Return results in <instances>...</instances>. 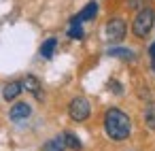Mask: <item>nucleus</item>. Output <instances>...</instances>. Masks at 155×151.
<instances>
[{
	"label": "nucleus",
	"instance_id": "obj_1",
	"mask_svg": "<svg viewBox=\"0 0 155 151\" xmlns=\"http://www.w3.org/2000/svg\"><path fill=\"white\" fill-rule=\"evenodd\" d=\"M104 132L110 140H125L132 134V119L119 106H110L104 113Z\"/></svg>",
	"mask_w": 155,
	"mask_h": 151
},
{
	"label": "nucleus",
	"instance_id": "obj_2",
	"mask_svg": "<svg viewBox=\"0 0 155 151\" xmlns=\"http://www.w3.org/2000/svg\"><path fill=\"white\" fill-rule=\"evenodd\" d=\"M153 19H155V11H153L151 7L140 9V11L136 13L134 22H132V32H134V36H136V39H144V36L151 32V28H153Z\"/></svg>",
	"mask_w": 155,
	"mask_h": 151
},
{
	"label": "nucleus",
	"instance_id": "obj_3",
	"mask_svg": "<svg viewBox=\"0 0 155 151\" xmlns=\"http://www.w3.org/2000/svg\"><path fill=\"white\" fill-rule=\"evenodd\" d=\"M89 115H91V104H89V100L85 96H77V98H72L68 102V117L72 121L83 123V121L89 119Z\"/></svg>",
	"mask_w": 155,
	"mask_h": 151
},
{
	"label": "nucleus",
	"instance_id": "obj_4",
	"mask_svg": "<svg viewBox=\"0 0 155 151\" xmlns=\"http://www.w3.org/2000/svg\"><path fill=\"white\" fill-rule=\"evenodd\" d=\"M125 32H127V24L121 17H110L104 26V36L108 43H121L125 39Z\"/></svg>",
	"mask_w": 155,
	"mask_h": 151
},
{
	"label": "nucleus",
	"instance_id": "obj_5",
	"mask_svg": "<svg viewBox=\"0 0 155 151\" xmlns=\"http://www.w3.org/2000/svg\"><path fill=\"white\" fill-rule=\"evenodd\" d=\"M30 115H32V106H30L28 102H15V104L11 106V111H9V119L15 121V123L28 119Z\"/></svg>",
	"mask_w": 155,
	"mask_h": 151
},
{
	"label": "nucleus",
	"instance_id": "obj_6",
	"mask_svg": "<svg viewBox=\"0 0 155 151\" xmlns=\"http://www.w3.org/2000/svg\"><path fill=\"white\" fill-rule=\"evenodd\" d=\"M96 15H98V2H96V0H91V2H87V5L83 7V11H81V13H77V15L72 17V22H74V24L91 22Z\"/></svg>",
	"mask_w": 155,
	"mask_h": 151
},
{
	"label": "nucleus",
	"instance_id": "obj_7",
	"mask_svg": "<svg viewBox=\"0 0 155 151\" xmlns=\"http://www.w3.org/2000/svg\"><path fill=\"white\" fill-rule=\"evenodd\" d=\"M21 87L30 94H34L36 98H43V87H41V81L34 77V75H26L24 81H21Z\"/></svg>",
	"mask_w": 155,
	"mask_h": 151
},
{
	"label": "nucleus",
	"instance_id": "obj_8",
	"mask_svg": "<svg viewBox=\"0 0 155 151\" xmlns=\"http://www.w3.org/2000/svg\"><path fill=\"white\" fill-rule=\"evenodd\" d=\"M24 92V87H21V81H11V83H7L5 87H2V98L7 100V102H13V100H17L19 98V94Z\"/></svg>",
	"mask_w": 155,
	"mask_h": 151
},
{
	"label": "nucleus",
	"instance_id": "obj_9",
	"mask_svg": "<svg viewBox=\"0 0 155 151\" xmlns=\"http://www.w3.org/2000/svg\"><path fill=\"white\" fill-rule=\"evenodd\" d=\"M106 55H110V58H121V60H125V62L136 60V53H134L132 49H125V47H110V49L106 51Z\"/></svg>",
	"mask_w": 155,
	"mask_h": 151
},
{
	"label": "nucleus",
	"instance_id": "obj_10",
	"mask_svg": "<svg viewBox=\"0 0 155 151\" xmlns=\"http://www.w3.org/2000/svg\"><path fill=\"white\" fill-rule=\"evenodd\" d=\"M43 151H66V143H64V134H58L53 136L51 140L45 143Z\"/></svg>",
	"mask_w": 155,
	"mask_h": 151
},
{
	"label": "nucleus",
	"instance_id": "obj_11",
	"mask_svg": "<svg viewBox=\"0 0 155 151\" xmlns=\"http://www.w3.org/2000/svg\"><path fill=\"white\" fill-rule=\"evenodd\" d=\"M55 47H58V39H47L43 45H41V55L45 58V60H51L53 58V53H55Z\"/></svg>",
	"mask_w": 155,
	"mask_h": 151
},
{
	"label": "nucleus",
	"instance_id": "obj_12",
	"mask_svg": "<svg viewBox=\"0 0 155 151\" xmlns=\"http://www.w3.org/2000/svg\"><path fill=\"white\" fill-rule=\"evenodd\" d=\"M64 143H66V149H70V151H81V149H83L81 140H79L72 132H64Z\"/></svg>",
	"mask_w": 155,
	"mask_h": 151
},
{
	"label": "nucleus",
	"instance_id": "obj_13",
	"mask_svg": "<svg viewBox=\"0 0 155 151\" xmlns=\"http://www.w3.org/2000/svg\"><path fill=\"white\" fill-rule=\"evenodd\" d=\"M144 123H147V128L155 130V102H149L144 106Z\"/></svg>",
	"mask_w": 155,
	"mask_h": 151
},
{
	"label": "nucleus",
	"instance_id": "obj_14",
	"mask_svg": "<svg viewBox=\"0 0 155 151\" xmlns=\"http://www.w3.org/2000/svg\"><path fill=\"white\" fill-rule=\"evenodd\" d=\"M68 36H70V39H83V36H85V32H83V26H81V24H74V22H70Z\"/></svg>",
	"mask_w": 155,
	"mask_h": 151
},
{
	"label": "nucleus",
	"instance_id": "obj_15",
	"mask_svg": "<svg viewBox=\"0 0 155 151\" xmlns=\"http://www.w3.org/2000/svg\"><path fill=\"white\" fill-rule=\"evenodd\" d=\"M147 2H149V0H127V5L132 9H144V7H149Z\"/></svg>",
	"mask_w": 155,
	"mask_h": 151
},
{
	"label": "nucleus",
	"instance_id": "obj_16",
	"mask_svg": "<svg viewBox=\"0 0 155 151\" xmlns=\"http://www.w3.org/2000/svg\"><path fill=\"white\" fill-rule=\"evenodd\" d=\"M149 55H151V58H155V43L151 45V49H149Z\"/></svg>",
	"mask_w": 155,
	"mask_h": 151
},
{
	"label": "nucleus",
	"instance_id": "obj_17",
	"mask_svg": "<svg viewBox=\"0 0 155 151\" xmlns=\"http://www.w3.org/2000/svg\"><path fill=\"white\" fill-rule=\"evenodd\" d=\"M151 68H153V72H155V58H151Z\"/></svg>",
	"mask_w": 155,
	"mask_h": 151
}]
</instances>
